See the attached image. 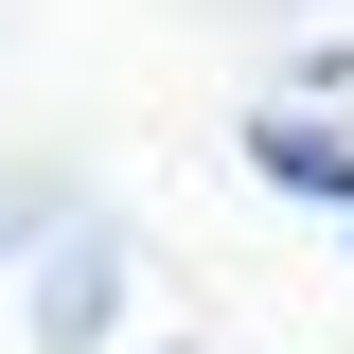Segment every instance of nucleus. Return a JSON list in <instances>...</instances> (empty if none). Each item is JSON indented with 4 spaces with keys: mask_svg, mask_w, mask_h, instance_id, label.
I'll return each instance as SVG.
<instances>
[{
    "mask_svg": "<svg viewBox=\"0 0 354 354\" xmlns=\"http://www.w3.org/2000/svg\"><path fill=\"white\" fill-rule=\"evenodd\" d=\"M266 177H283V195H337V213H354V142H337V124H266Z\"/></svg>",
    "mask_w": 354,
    "mask_h": 354,
    "instance_id": "obj_1",
    "label": "nucleus"
}]
</instances>
